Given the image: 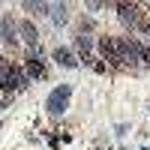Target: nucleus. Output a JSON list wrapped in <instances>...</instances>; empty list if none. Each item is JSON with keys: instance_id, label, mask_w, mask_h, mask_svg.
Returning a JSON list of instances; mask_svg holds the SVG:
<instances>
[{"instance_id": "11", "label": "nucleus", "mask_w": 150, "mask_h": 150, "mask_svg": "<svg viewBox=\"0 0 150 150\" xmlns=\"http://www.w3.org/2000/svg\"><path fill=\"white\" fill-rule=\"evenodd\" d=\"M141 66H150V48L141 45Z\"/></svg>"}, {"instance_id": "2", "label": "nucleus", "mask_w": 150, "mask_h": 150, "mask_svg": "<svg viewBox=\"0 0 150 150\" xmlns=\"http://www.w3.org/2000/svg\"><path fill=\"white\" fill-rule=\"evenodd\" d=\"M27 87H30V72H24V69H18V66H12V75L6 78L3 90H6V93H18V90H27Z\"/></svg>"}, {"instance_id": "6", "label": "nucleus", "mask_w": 150, "mask_h": 150, "mask_svg": "<svg viewBox=\"0 0 150 150\" xmlns=\"http://www.w3.org/2000/svg\"><path fill=\"white\" fill-rule=\"evenodd\" d=\"M18 33H21V39H24V42H30V45L39 42V33H36V27H33L30 21H21V24H18Z\"/></svg>"}, {"instance_id": "7", "label": "nucleus", "mask_w": 150, "mask_h": 150, "mask_svg": "<svg viewBox=\"0 0 150 150\" xmlns=\"http://www.w3.org/2000/svg\"><path fill=\"white\" fill-rule=\"evenodd\" d=\"M15 24H12V15H3V27H0V36H3V39L9 42V45H15L18 39H15Z\"/></svg>"}, {"instance_id": "9", "label": "nucleus", "mask_w": 150, "mask_h": 150, "mask_svg": "<svg viewBox=\"0 0 150 150\" xmlns=\"http://www.w3.org/2000/svg\"><path fill=\"white\" fill-rule=\"evenodd\" d=\"M75 45H78V51H84V60H87V51H90V45H93V39L90 36H75Z\"/></svg>"}, {"instance_id": "12", "label": "nucleus", "mask_w": 150, "mask_h": 150, "mask_svg": "<svg viewBox=\"0 0 150 150\" xmlns=\"http://www.w3.org/2000/svg\"><path fill=\"white\" fill-rule=\"evenodd\" d=\"M147 33H150V27H147Z\"/></svg>"}, {"instance_id": "10", "label": "nucleus", "mask_w": 150, "mask_h": 150, "mask_svg": "<svg viewBox=\"0 0 150 150\" xmlns=\"http://www.w3.org/2000/svg\"><path fill=\"white\" fill-rule=\"evenodd\" d=\"M9 75H12V63H9L6 57H0V84H6Z\"/></svg>"}, {"instance_id": "3", "label": "nucleus", "mask_w": 150, "mask_h": 150, "mask_svg": "<svg viewBox=\"0 0 150 150\" xmlns=\"http://www.w3.org/2000/svg\"><path fill=\"white\" fill-rule=\"evenodd\" d=\"M117 15L126 27H138L141 24V6H132V3H120L117 6Z\"/></svg>"}, {"instance_id": "4", "label": "nucleus", "mask_w": 150, "mask_h": 150, "mask_svg": "<svg viewBox=\"0 0 150 150\" xmlns=\"http://www.w3.org/2000/svg\"><path fill=\"white\" fill-rule=\"evenodd\" d=\"M54 60H57L60 66H66V69H75V66H78L75 54L69 51V48H63V45H57V48H54Z\"/></svg>"}, {"instance_id": "1", "label": "nucleus", "mask_w": 150, "mask_h": 150, "mask_svg": "<svg viewBox=\"0 0 150 150\" xmlns=\"http://www.w3.org/2000/svg\"><path fill=\"white\" fill-rule=\"evenodd\" d=\"M69 99H72V87L69 84H60V87H54L51 93H48V99H45V108H48V114H63V111L69 108Z\"/></svg>"}, {"instance_id": "5", "label": "nucleus", "mask_w": 150, "mask_h": 150, "mask_svg": "<svg viewBox=\"0 0 150 150\" xmlns=\"http://www.w3.org/2000/svg\"><path fill=\"white\" fill-rule=\"evenodd\" d=\"M48 12H51V21L54 24H63L69 18V6L66 3H48Z\"/></svg>"}, {"instance_id": "8", "label": "nucleus", "mask_w": 150, "mask_h": 150, "mask_svg": "<svg viewBox=\"0 0 150 150\" xmlns=\"http://www.w3.org/2000/svg\"><path fill=\"white\" fill-rule=\"evenodd\" d=\"M27 69H30V78H33V75L42 78V75H45V66H42V60H39V51L27 57Z\"/></svg>"}]
</instances>
